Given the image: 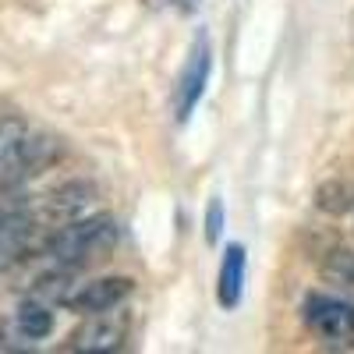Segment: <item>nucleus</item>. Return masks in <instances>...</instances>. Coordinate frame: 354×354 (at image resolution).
<instances>
[{
	"mask_svg": "<svg viewBox=\"0 0 354 354\" xmlns=\"http://www.w3.org/2000/svg\"><path fill=\"white\" fill-rule=\"evenodd\" d=\"M15 326L21 330V337L28 344H39V340H46L53 333V308L46 301H39V298H28L18 308V315H15Z\"/></svg>",
	"mask_w": 354,
	"mask_h": 354,
	"instance_id": "nucleus-10",
	"label": "nucleus"
},
{
	"mask_svg": "<svg viewBox=\"0 0 354 354\" xmlns=\"http://www.w3.org/2000/svg\"><path fill=\"white\" fill-rule=\"evenodd\" d=\"M223 234V202L213 198L209 209H205V245H216Z\"/></svg>",
	"mask_w": 354,
	"mask_h": 354,
	"instance_id": "nucleus-13",
	"label": "nucleus"
},
{
	"mask_svg": "<svg viewBox=\"0 0 354 354\" xmlns=\"http://www.w3.org/2000/svg\"><path fill=\"white\" fill-rule=\"evenodd\" d=\"M301 319L315 337L326 340H354V305L333 294H312L301 305Z\"/></svg>",
	"mask_w": 354,
	"mask_h": 354,
	"instance_id": "nucleus-3",
	"label": "nucleus"
},
{
	"mask_svg": "<svg viewBox=\"0 0 354 354\" xmlns=\"http://www.w3.org/2000/svg\"><path fill=\"white\" fill-rule=\"evenodd\" d=\"M28 138H32V131H28V124L21 117H4V121H0V181L11 177Z\"/></svg>",
	"mask_w": 354,
	"mask_h": 354,
	"instance_id": "nucleus-9",
	"label": "nucleus"
},
{
	"mask_svg": "<svg viewBox=\"0 0 354 354\" xmlns=\"http://www.w3.org/2000/svg\"><path fill=\"white\" fill-rule=\"evenodd\" d=\"M315 209L330 216H347L354 213V185L351 181H326L315 188Z\"/></svg>",
	"mask_w": 354,
	"mask_h": 354,
	"instance_id": "nucleus-11",
	"label": "nucleus"
},
{
	"mask_svg": "<svg viewBox=\"0 0 354 354\" xmlns=\"http://www.w3.org/2000/svg\"><path fill=\"white\" fill-rule=\"evenodd\" d=\"M128 340V315L110 312H93L82 326L68 337V351H121Z\"/></svg>",
	"mask_w": 354,
	"mask_h": 354,
	"instance_id": "nucleus-4",
	"label": "nucleus"
},
{
	"mask_svg": "<svg viewBox=\"0 0 354 354\" xmlns=\"http://www.w3.org/2000/svg\"><path fill=\"white\" fill-rule=\"evenodd\" d=\"M145 8H153V11H160V8H170V4H177V0H142Z\"/></svg>",
	"mask_w": 354,
	"mask_h": 354,
	"instance_id": "nucleus-15",
	"label": "nucleus"
},
{
	"mask_svg": "<svg viewBox=\"0 0 354 354\" xmlns=\"http://www.w3.org/2000/svg\"><path fill=\"white\" fill-rule=\"evenodd\" d=\"M117 238H121V227H117L113 216L100 213V216H78L64 227H57L46 245L43 255L53 266H64V270H78V266L103 259L106 252H113Z\"/></svg>",
	"mask_w": 354,
	"mask_h": 354,
	"instance_id": "nucleus-1",
	"label": "nucleus"
},
{
	"mask_svg": "<svg viewBox=\"0 0 354 354\" xmlns=\"http://www.w3.org/2000/svg\"><path fill=\"white\" fill-rule=\"evenodd\" d=\"M15 347H28V340L15 326V319L11 322H0V351H15Z\"/></svg>",
	"mask_w": 354,
	"mask_h": 354,
	"instance_id": "nucleus-14",
	"label": "nucleus"
},
{
	"mask_svg": "<svg viewBox=\"0 0 354 354\" xmlns=\"http://www.w3.org/2000/svg\"><path fill=\"white\" fill-rule=\"evenodd\" d=\"M93 195H96V192L88 188V185H82V181L57 188L53 195H46L43 220H46V223H53V230H57V227H64V223H71V220L85 216V209H88V202H93Z\"/></svg>",
	"mask_w": 354,
	"mask_h": 354,
	"instance_id": "nucleus-7",
	"label": "nucleus"
},
{
	"mask_svg": "<svg viewBox=\"0 0 354 354\" xmlns=\"http://www.w3.org/2000/svg\"><path fill=\"white\" fill-rule=\"evenodd\" d=\"M209 71H213V57H209V39L198 36L192 43V53L181 68V78H177V88H174V117L177 121H188L195 113L198 100L205 96V85H209Z\"/></svg>",
	"mask_w": 354,
	"mask_h": 354,
	"instance_id": "nucleus-2",
	"label": "nucleus"
},
{
	"mask_svg": "<svg viewBox=\"0 0 354 354\" xmlns=\"http://www.w3.org/2000/svg\"><path fill=\"white\" fill-rule=\"evenodd\" d=\"M322 273L340 283H354V252H344V248L326 252L322 255Z\"/></svg>",
	"mask_w": 354,
	"mask_h": 354,
	"instance_id": "nucleus-12",
	"label": "nucleus"
},
{
	"mask_svg": "<svg viewBox=\"0 0 354 354\" xmlns=\"http://www.w3.org/2000/svg\"><path fill=\"white\" fill-rule=\"evenodd\" d=\"M241 290H245V248H241V245H234V248H227L223 266H220L216 301H220L223 308H238Z\"/></svg>",
	"mask_w": 354,
	"mask_h": 354,
	"instance_id": "nucleus-8",
	"label": "nucleus"
},
{
	"mask_svg": "<svg viewBox=\"0 0 354 354\" xmlns=\"http://www.w3.org/2000/svg\"><path fill=\"white\" fill-rule=\"evenodd\" d=\"M131 290H135V280H131V277H100V280L78 283V290L68 294L64 305H68L71 312H82V315L110 312V308L121 305Z\"/></svg>",
	"mask_w": 354,
	"mask_h": 354,
	"instance_id": "nucleus-5",
	"label": "nucleus"
},
{
	"mask_svg": "<svg viewBox=\"0 0 354 354\" xmlns=\"http://www.w3.org/2000/svg\"><path fill=\"white\" fill-rule=\"evenodd\" d=\"M36 230H39V220L32 213L15 209V205H0V273L25 255Z\"/></svg>",
	"mask_w": 354,
	"mask_h": 354,
	"instance_id": "nucleus-6",
	"label": "nucleus"
}]
</instances>
